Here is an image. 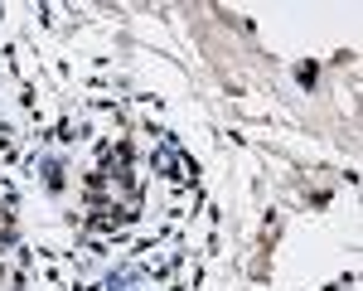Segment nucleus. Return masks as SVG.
I'll list each match as a JSON object with an SVG mask.
<instances>
[{"label": "nucleus", "mask_w": 363, "mask_h": 291, "mask_svg": "<svg viewBox=\"0 0 363 291\" xmlns=\"http://www.w3.org/2000/svg\"><path fill=\"white\" fill-rule=\"evenodd\" d=\"M87 199H92V224L112 229V224H131L140 209V190L131 175V146H121L116 155H107V165L87 180Z\"/></svg>", "instance_id": "nucleus-1"}]
</instances>
